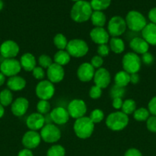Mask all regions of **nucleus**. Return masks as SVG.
<instances>
[{"label": "nucleus", "instance_id": "obj_28", "mask_svg": "<svg viewBox=\"0 0 156 156\" xmlns=\"http://www.w3.org/2000/svg\"><path fill=\"white\" fill-rule=\"evenodd\" d=\"M54 61L55 63L60 66H65L70 61V56L67 50H59L54 56Z\"/></svg>", "mask_w": 156, "mask_h": 156}, {"label": "nucleus", "instance_id": "obj_14", "mask_svg": "<svg viewBox=\"0 0 156 156\" xmlns=\"http://www.w3.org/2000/svg\"><path fill=\"white\" fill-rule=\"evenodd\" d=\"M41 137L40 133L37 131L29 130L24 134L21 143L25 149H32L38 147L41 143Z\"/></svg>", "mask_w": 156, "mask_h": 156}, {"label": "nucleus", "instance_id": "obj_37", "mask_svg": "<svg viewBox=\"0 0 156 156\" xmlns=\"http://www.w3.org/2000/svg\"><path fill=\"white\" fill-rule=\"evenodd\" d=\"M50 105L47 101L40 100L37 105V111L39 114H45L50 111Z\"/></svg>", "mask_w": 156, "mask_h": 156}, {"label": "nucleus", "instance_id": "obj_50", "mask_svg": "<svg viewBox=\"0 0 156 156\" xmlns=\"http://www.w3.org/2000/svg\"><path fill=\"white\" fill-rule=\"evenodd\" d=\"M18 156H34L33 153L30 149H24L18 152Z\"/></svg>", "mask_w": 156, "mask_h": 156}, {"label": "nucleus", "instance_id": "obj_8", "mask_svg": "<svg viewBox=\"0 0 156 156\" xmlns=\"http://www.w3.org/2000/svg\"><path fill=\"white\" fill-rule=\"evenodd\" d=\"M40 135L45 143H54L61 139V133L58 126L51 123H48L43 126Z\"/></svg>", "mask_w": 156, "mask_h": 156}, {"label": "nucleus", "instance_id": "obj_26", "mask_svg": "<svg viewBox=\"0 0 156 156\" xmlns=\"http://www.w3.org/2000/svg\"><path fill=\"white\" fill-rule=\"evenodd\" d=\"M114 82L115 85L125 88L130 83V74L124 70L118 72L114 77Z\"/></svg>", "mask_w": 156, "mask_h": 156}, {"label": "nucleus", "instance_id": "obj_18", "mask_svg": "<svg viewBox=\"0 0 156 156\" xmlns=\"http://www.w3.org/2000/svg\"><path fill=\"white\" fill-rule=\"evenodd\" d=\"M45 123V118L39 113H33L28 117L26 125L30 130L37 131L42 129Z\"/></svg>", "mask_w": 156, "mask_h": 156}, {"label": "nucleus", "instance_id": "obj_4", "mask_svg": "<svg viewBox=\"0 0 156 156\" xmlns=\"http://www.w3.org/2000/svg\"><path fill=\"white\" fill-rule=\"evenodd\" d=\"M125 20L127 27L135 32L142 31L147 24L145 16L137 11L128 12Z\"/></svg>", "mask_w": 156, "mask_h": 156}, {"label": "nucleus", "instance_id": "obj_2", "mask_svg": "<svg viewBox=\"0 0 156 156\" xmlns=\"http://www.w3.org/2000/svg\"><path fill=\"white\" fill-rule=\"evenodd\" d=\"M94 123L89 117H83L76 119L73 124V130L76 136L82 140L89 138L94 131Z\"/></svg>", "mask_w": 156, "mask_h": 156}, {"label": "nucleus", "instance_id": "obj_35", "mask_svg": "<svg viewBox=\"0 0 156 156\" xmlns=\"http://www.w3.org/2000/svg\"><path fill=\"white\" fill-rule=\"evenodd\" d=\"M125 94V88L123 87L118 86V85H115L112 87L111 90H110V96L112 98H122L124 97Z\"/></svg>", "mask_w": 156, "mask_h": 156}, {"label": "nucleus", "instance_id": "obj_12", "mask_svg": "<svg viewBox=\"0 0 156 156\" xmlns=\"http://www.w3.org/2000/svg\"><path fill=\"white\" fill-rule=\"evenodd\" d=\"M19 53V46L14 41H6L0 46V54L5 59H13Z\"/></svg>", "mask_w": 156, "mask_h": 156}, {"label": "nucleus", "instance_id": "obj_54", "mask_svg": "<svg viewBox=\"0 0 156 156\" xmlns=\"http://www.w3.org/2000/svg\"><path fill=\"white\" fill-rule=\"evenodd\" d=\"M71 1H73V2H78V1H80V0H71Z\"/></svg>", "mask_w": 156, "mask_h": 156}, {"label": "nucleus", "instance_id": "obj_31", "mask_svg": "<svg viewBox=\"0 0 156 156\" xmlns=\"http://www.w3.org/2000/svg\"><path fill=\"white\" fill-rule=\"evenodd\" d=\"M133 117H134L135 120H137V121H146L148 117H150V113L146 108H140L135 111V112L133 113Z\"/></svg>", "mask_w": 156, "mask_h": 156}, {"label": "nucleus", "instance_id": "obj_40", "mask_svg": "<svg viewBox=\"0 0 156 156\" xmlns=\"http://www.w3.org/2000/svg\"><path fill=\"white\" fill-rule=\"evenodd\" d=\"M147 129L151 133H156V116H150L146 120Z\"/></svg>", "mask_w": 156, "mask_h": 156}, {"label": "nucleus", "instance_id": "obj_15", "mask_svg": "<svg viewBox=\"0 0 156 156\" xmlns=\"http://www.w3.org/2000/svg\"><path fill=\"white\" fill-rule=\"evenodd\" d=\"M95 72V68L90 62H84L78 67L76 75L81 82H87L93 79Z\"/></svg>", "mask_w": 156, "mask_h": 156}, {"label": "nucleus", "instance_id": "obj_10", "mask_svg": "<svg viewBox=\"0 0 156 156\" xmlns=\"http://www.w3.org/2000/svg\"><path fill=\"white\" fill-rule=\"evenodd\" d=\"M21 69V64L15 59H5L0 65V71L5 76H17Z\"/></svg>", "mask_w": 156, "mask_h": 156}, {"label": "nucleus", "instance_id": "obj_20", "mask_svg": "<svg viewBox=\"0 0 156 156\" xmlns=\"http://www.w3.org/2000/svg\"><path fill=\"white\" fill-rule=\"evenodd\" d=\"M50 117L54 121V123L59 125L67 123L68 122L69 118H70V115H69L67 110H66L64 108H61V107L54 108L50 112Z\"/></svg>", "mask_w": 156, "mask_h": 156}, {"label": "nucleus", "instance_id": "obj_39", "mask_svg": "<svg viewBox=\"0 0 156 156\" xmlns=\"http://www.w3.org/2000/svg\"><path fill=\"white\" fill-rule=\"evenodd\" d=\"M102 93V88L96 86V85H93V86H92L91 88L90 89L89 95H90V97L92 99H98L101 97Z\"/></svg>", "mask_w": 156, "mask_h": 156}, {"label": "nucleus", "instance_id": "obj_52", "mask_svg": "<svg viewBox=\"0 0 156 156\" xmlns=\"http://www.w3.org/2000/svg\"><path fill=\"white\" fill-rule=\"evenodd\" d=\"M4 114H5L4 107H3L2 105L1 104H0V118H2V117H3Z\"/></svg>", "mask_w": 156, "mask_h": 156}, {"label": "nucleus", "instance_id": "obj_44", "mask_svg": "<svg viewBox=\"0 0 156 156\" xmlns=\"http://www.w3.org/2000/svg\"><path fill=\"white\" fill-rule=\"evenodd\" d=\"M141 60H142V62H143L144 64H145V65H151V64L153 63V62H154V56H152L151 53L147 52V53L142 54Z\"/></svg>", "mask_w": 156, "mask_h": 156}, {"label": "nucleus", "instance_id": "obj_34", "mask_svg": "<svg viewBox=\"0 0 156 156\" xmlns=\"http://www.w3.org/2000/svg\"><path fill=\"white\" fill-rule=\"evenodd\" d=\"M47 156H65V149L61 145H54L47 150Z\"/></svg>", "mask_w": 156, "mask_h": 156}, {"label": "nucleus", "instance_id": "obj_48", "mask_svg": "<svg viewBox=\"0 0 156 156\" xmlns=\"http://www.w3.org/2000/svg\"><path fill=\"white\" fill-rule=\"evenodd\" d=\"M148 18L151 21V23L156 24V7L153 8L148 12Z\"/></svg>", "mask_w": 156, "mask_h": 156}, {"label": "nucleus", "instance_id": "obj_16", "mask_svg": "<svg viewBox=\"0 0 156 156\" xmlns=\"http://www.w3.org/2000/svg\"><path fill=\"white\" fill-rule=\"evenodd\" d=\"M64 69L62 66L53 62L49 68L47 69V79L52 83H58L64 79Z\"/></svg>", "mask_w": 156, "mask_h": 156}, {"label": "nucleus", "instance_id": "obj_11", "mask_svg": "<svg viewBox=\"0 0 156 156\" xmlns=\"http://www.w3.org/2000/svg\"><path fill=\"white\" fill-rule=\"evenodd\" d=\"M87 111L85 101L81 99H74L69 103L67 106V111L72 118L78 119L84 117Z\"/></svg>", "mask_w": 156, "mask_h": 156}, {"label": "nucleus", "instance_id": "obj_42", "mask_svg": "<svg viewBox=\"0 0 156 156\" xmlns=\"http://www.w3.org/2000/svg\"><path fill=\"white\" fill-rule=\"evenodd\" d=\"M110 47L107 44H101L97 48V53L101 57L107 56L110 54Z\"/></svg>", "mask_w": 156, "mask_h": 156}, {"label": "nucleus", "instance_id": "obj_29", "mask_svg": "<svg viewBox=\"0 0 156 156\" xmlns=\"http://www.w3.org/2000/svg\"><path fill=\"white\" fill-rule=\"evenodd\" d=\"M13 95L9 89H4L0 92V104L3 107H7L12 105Z\"/></svg>", "mask_w": 156, "mask_h": 156}, {"label": "nucleus", "instance_id": "obj_6", "mask_svg": "<svg viewBox=\"0 0 156 156\" xmlns=\"http://www.w3.org/2000/svg\"><path fill=\"white\" fill-rule=\"evenodd\" d=\"M66 50L70 56L80 58L87 55L89 51V47L84 40L73 39L69 41Z\"/></svg>", "mask_w": 156, "mask_h": 156}, {"label": "nucleus", "instance_id": "obj_33", "mask_svg": "<svg viewBox=\"0 0 156 156\" xmlns=\"http://www.w3.org/2000/svg\"><path fill=\"white\" fill-rule=\"evenodd\" d=\"M54 44L55 47L58 49L59 50H65L67 47L68 41H67V38L62 34H57L54 37Z\"/></svg>", "mask_w": 156, "mask_h": 156}, {"label": "nucleus", "instance_id": "obj_23", "mask_svg": "<svg viewBox=\"0 0 156 156\" xmlns=\"http://www.w3.org/2000/svg\"><path fill=\"white\" fill-rule=\"evenodd\" d=\"M20 64L21 68L26 72H32L36 67V59L35 56L30 53H24L20 59Z\"/></svg>", "mask_w": 156, "mask_h": 156}, {"label": "nucleus", "instance_id": "obj_43", "mask_svg": "<svg viewBox=\"0 0 156 156\" xmlns=\"http://www.w3.org/2000/svg\"><path fill=\"white\" fill-rule=\"evenodd\" d=\"M90 64H91L95 69L101 68V66H102V64H103V59H102V57H101L99 55L94 56L92 58Z\"/></svg>", "mask_w": 156, "mask_h": 156}, {"label": "nucleus", "instance_id": "obj_13", "mask_svg": "<svg viewBox=\"0 0 156 156\" xmlns=\"http://www.w3.org/2000/svg\"><path fill=\"white\" fill-rule=\"evenodd\" d=\"M93 82L95 85L99 87L100 88H106L109 86L111 82V76L106 69L99 68L95 72L93 76Z\"/></svg>", "mask_w": 156, "mask_h": 156}, {"label": "nucleus", "instance_id": "obj_41", "mask_svg": "<svg viewBox=\"0 0 156 156\" xmlns=\"http://www.w3.org/2000/svg\"><path fill=\"white\" fill-rule=\"evenodd\" d=\"M32 75L35 79H38V80H43L45 76V73L41 66H36L32 70Z\"/></svg>", "mask_w": 156, "mask_h": 156}, {"label": "nucleus", "instance_id": "obj_3", "mask_svg": "<svg viewBox=\"0 0 156 156\" xmlns=\"http://www.w3.org/2000/svg\"><path fill=\"white\" fill-rule=\"evenodd\" d=\"M128 115L122 111H116L109 114L106 120V125L113 131H120L125 129L128 124Z\"/></svg>", "mask_w": 156, "mask_h": 156}, {"label": "nucleus", "instance_id": "obj_27", "mask_svg": "<svg viewBox=\"0 0 156 156\" xmlns=\"http://www.w3.org/2000/svg\"><path fill=\"white\" fill-rule=\"evenodd\" d=\"M110 49L116 54H120L125 50V43L119 37H112L110 40Z\"/></svg>", "mask_w": 156, "mask_h": 156}, {"label": "nucleus", "instance_id": "obj_9", "mask_svg": "<svg viewBox=\"0 0 156 156\" xmlns=\"http://www.w3.org/2000/svg\"><path fill=\"white\" fill-rule=\"evenodd\" d=\"M55 92L54 85L49 80H41L35 88V93L40 100L48 101Z\"/></svg>", "mask_w": 156, "mask_h": 156}, {"label": "nucleus", "instance_id": "obj_32", "mask_svg": "<svg viewBox=\"0 0 156 156\" xmlns=\"http://www.w3.org/2000/svg\"><path fill=\"white\" fill-rule=\"evenodd\" d=\"M122 112L125 114L126 115L133 114L136 110V103L132 99H127L123 101L122 106Z\"/></svg>", "mask_w": 156, "mask_h": 156}, {"label": "nucleus", "instance_id": "obj_36", "mask_svg": "<svg viewBox=\"0 0 156 156\" xmlns=\"http://www.w3.org/2000/svg\"><path fill=\"white\" fill-rule=\"evenodd\" d=\"M90 119L92 120L93 123H99L103 120L104 113L100 109H95L90 113Z\"/></svg>", "mask_w": 156, "mask_h": 156}, {"label": "nucleus", "instance_id": "obj_25", "mask_svg": "<svg viewBox=\"0 0 156 156\" xmlns=\"http://www.w3.org/2000/svg\"><path fill=\"white\" fill-rule=\"evenodd\" d=\"M90 19H91L92 24L96 27H102L106 22V17L105 14L101 11L93 12Z\"/></svg>", "mask_w": 156, "mask_h": 156}, {"label": "nucleus", "instance_id": "obj_21", "mask_svg": "<svg viewBox=\"0 0 156 156\" xmlns=\"http://www.w3.org/2000/svg\"><path fill=\"white\" fill-rule=\"evenodd\" d=\"M130 48L132 50L133 53L136 54H144V53L148 52L149 49V44L145 41L142 37L132 38L129 43Z\"/></svg>", "mask_w": 156, "mask_h": 156}, {"label": "nucleus", "instance_id": "obj_22", "mask_svg": "<svg viewBox=\"0 0 156 156\" xmlns=\"http://www.w3.org/2000/svg\"><path fill=\"white\" fill-rule=\"evenodd\" d=\"M142 38L149 45L156 46V24L153 23L147 24L142 30Z\"/></svg>", "mask_w": 156, "mask_h": 156}, {"label": "nucleus", "instance_id": "obj_49", "mask_svg": "<svg viewBox=\"0 0 156 156\" xmlns=\"http://www.w3.org/2000/svg\"><path fill=\"white\" fill-rule=\"evenodd\" d=\"M139 82V76L138 73H133V74H130V82L134 85L137 84Z\"/></svg>", "mask_w": 156, "mask_h": 156}, {"label": "nucleus", "instance_id": "obj_45", "mask_svg": "<svg viewBox=\"0 0 156 156\" xmlns=\"http://www.w3.org/2000/svg\"><path fill=\"white\" fill-rule=\"evenodd\" d=\"M148 110L151 114L153 116H156V96L153 97L150 100L148 105Z\"/></svg>", "mask_w": 156, "mask_h": 156}, {"label": "nucleus", "instance_id": "obj_5", "mask_svg": "<svg viewBox=\"0 0 156 156\" xmlns=\"http://www.w3.org/2000/svg\"><path fill=\"white\" fill-rule=\"evenodd\" d=\"M122 64L124 71L128 74H133L137 73L140 70L142 60L139 55L133 52H129L123 56Z\"/></svg>", "mask_w": 156, "mask_h": 156}, {"label": "nucleus", "instance_id": "obj_51", "mask_svg": "<svg viewBox=\"0 0 156 156\" xmlns=\"http://www.w3.org/2000/svg\"><path fill=\"white\" fill-rule=\"evenodd\" d=\"M5 81H6V76L0 72V86L5 83Z\"/></svg>", "mask_w": 156, "mask_h": 156}, {"label": "nucleus", "instance_id": "obj_46", "mask_svg": "<svg viewBox=\"0 0 156 156\" xmlns=\"http://www.w3.org/2000/svg\"><path fill=\"white\" fill-rule=\"evenodd\" d=\"M124 156H142V155L139 149H135V148H132V149H128V150L125 152V155Z\"/></svg>", "mask_w": 156, "mask_h": 156}, {"label": "nucleus", "instance_id": "obj_1", "mask_svg": "<svg viewBox=\"0 0 156 156\" xmlns=\"http://www.w3.org/2000/svg\"><path fill=\"white\" fill-rule=\"evenodd\" d=\"M93 9L90 2L86 0H80L74 3L70 10V18L77 23L87 21L91 18Z\"/></svg>", "mask_w": 156, "mask_h": 156}, {"label": "nucleus", "instance_id": "obj_38", "mask_svg": "<svg viewBox=\"0 0 156 156\" xmlns=\"http://www.w3.org/2000/svg\"><path fill=\"white\" fill-rule=\"evenodd\" d=\"M38 63L40 66L43 69H47L53 64V60L49 56L45 54H43L39 56L38 58Z\"/></svg>", "mask_w": 156, "mask_h": 156}, {"label": "nucleus", "instance_id": "obj_30", "mask_svg": "<svg viewBox=\"0 0 156 156\" xmlns=\"http://www.w3.org/2000/svg\"><path fill=\"white\" fill-rule=\"evenodd\" d=\"M111 4V0H91L90 5L94 11H103L109 8Z\"/></svg>", "mask_w": 156, "mask_h": 156}, {"label": "nucleus", "instance_id": "obj_17", "mask_svg": "<svg viewBox=\"0 0 156 156\" xmlns=\"http://www.w3.org/2000/svg\"><path fill=\"white\" fill-rule=\"evenodd\" d=\"M90 38L96 44H107L110 41V34L103 27H96L92 29L90 33Z\"/></svg>", "mask_w": 156, "mask_h": 156}, {"label": "nucleus", "instance_id": "obj_53", "mask_svg": "<svg viewBox=\"0 0 156 156\" xmlns=\"http://www.w3.org/2000/svg\"><path fill=\"white\" fill-rule=\"evenodd\" d=\"M3 6H4V3H3L2 0H0V11L3 9Z\"/></svg>", "mask_w": 156, "mask_h": 156}, {"label": "nucleus", "instance_id": "obj_47", "mask_svg": "<svg viewBox=\"0 0 156 156\" xmlns=\"http://www.w3.org/2000/svg\"><path fill=\"white\" fill-rule=\"evenodd\" d=\"M122 104H123V101H122V98H116L113 99V103H112V105H113V108L116 110H119L122 108Z\"/></svg>", "mask_w": 156, "mask_h": 156}, {"label": "nucleus", "instance_id": "obj_24", "mask_svg": "<svg viewBox=\"0 0 156 156\" xmlns=\"http://www.w3.org/2000/svg\"><path fill=\"white\" fill-rule=\"evenodd\" d=\"M7 86L11 91H21L26 86V81L24 78L21 77V76H12V77H9V79H8Z\"/></svg>", "mask_w": 156, "mask_h": 156}, {"label": "nucleus", "instance_id": "obj_19", "mask_svg": "<svg viewBox=\"0 0 156 156\" xmlns=\"http://www.w3.org/2000/svg\"><path fill=\"white\" fill-rule=\"evenodd\" d=\"M29 107V102L25 98H18L12 102L11 111L16 117H21L27 112Z\"/></svg>", "mask_w": 156, "mask_h": 156}, {"label": "nucleus", "instance_id": "obj_7", "mask_svg": "<svg viewBox=\"0 0 156 156\" xmlns=\"http://www.w3.org/2000/svg\"><path fill=\"white\" fill-rule=\"evenodd\" d=\"M126 23L125 20L121 16H113L109 21L108 33L112 37H118L122 35L126 30Z\"/></svg>", "mask_w": 156, "mask_h": 156}]
</instances>
